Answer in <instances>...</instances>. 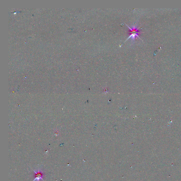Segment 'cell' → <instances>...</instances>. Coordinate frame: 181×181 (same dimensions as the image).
I'll return each instance as SVG.
<instances>
[{"instance_id": "cell-1", "label": "cell", "mask_w": 181, "mask_h": 181, "mask_svg": "<svg viewBox=\"0 0 181 181\" xmlns=\"http://www.w3.org/2000/svg\"><path fill=\"white\" fill-rule=\"evenodd\" d=\"M126 25L129 28L130 31L129 32V33L130 34V36L128 38L127 40L128 39L130 38H131L132 39L134 40L135 38L136 37L139 38V35L141 32L139 30V28H138L137 27L135 26L132 27V28H130L129 26L127 25L126 24Z\"/></svg>"}, {"instance_id": "cell-2", "label": "cell", "mask_w": 181, "mask_h": 181, "mask_svg": "<svg viewBox=\"0 0 181 181\" xmlns=\"http://www.w3.org/2000/svg\"><path fill=\"white\" fill-rule=\"evenodd\" d=\"M33 171L34 172L33 176L34 179L33 181H40L41 180L44 181L43 179L45 176V174L44 172L41 170H38L37 171Z\"/></svg>"}]
</instances>
